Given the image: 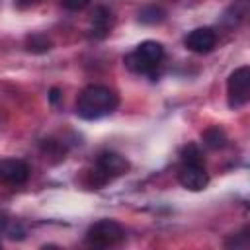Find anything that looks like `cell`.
Listing matches in <instances>:
<instances>
[{"label":"cell","instance_id":"cell-1","mask_svg":"<svg viewBox=\"0 0 250 250\" xmlns=\"http://www.w3.org/2000/svg\"><path fill=\"white\" fill-rule=\"evenodd\" d=\"M119 105V96L107 88V86H100V84H92L86 86L78 100H76V113L82 119L94 121V119H102L109 113H113Z\"/></svg>","mask_w":250,"mask_h":250},{"label":"cell","instance_id":"cell-2","mask_svg":"<svg viewBox=\"0 0 250 250\" xmlns=\"http://www.w3.org/2000/svg\"><path fill=\"white\" fill-rule=\"evenodd\" d=\"M162 59H164V47L158 41L148 39V41H143L141 45H137V49L125 57V66L135 74L154 76Z\"/></svg>","mask_w":250,"mask_h":250},{"label":"cell","instance_id":"cell-3","mask_svg":"<svg viewBox=\"0 0 250 250\" xmlns=\"http://www.w3.org/2000/svg\"><path fill=\"white\" fill-rule=\"evenodd\" d=\"M127 170H129V162H127L121 154L111 152V150L102 152V154L98 156V160H96L92 172H90V184H92L94 188H102V186H105L107 182H111L113 178L123 176Z\"/></svg>","mask_w":250,"mask_h":250},{"label":"cell","instance_id":"cell-4","mask_svg":"<svg viewBox=\"0 0 250 250\" xmlns=\"http://www.w3.org/2000/svg\"><path fill=\"white\" fill-rule=\"evenodd\" d=\"M123 238H125L123 227H121L117 221H111V219L96 221V223L88 229V232H86V242H88L90 246H96V248H109V246H115V244H119Z\"/></svg>","mask_w":250,"mask_h":250},{"label":"cell","instance_id":"cell-5","mask_svg":"<svg viewBox=\"0 0 250 250\" xmlns=\"http://www.w3.org/2000/svg\"><path fill=\"white\" fill-rule=\"evenodd\" d=\"M227 96H229V105L232 109L246 105V102L250 100V68L248 66H238L236 70L230 72L227 82Z\"/></svg>","mask_w":250,"mask_h":250},{"label":"cell","instance_id":"cell-6","mask_svg":"<svg viewBox=\"0 0 250 250\" xmlns=\"http://www.w3.org/2000/svg\"><path fill=\"white\" fill-rule=\"evenodd\" d=\"M178 182L189 191H201L209 182L203 162H182L178 170Z\"/></svg>","mask_w":250,"mask_h":250},{"label":"cell","instance_id":"cell-7","mask_svg":"<svg viewBox=\"0 0 250 250\" xmlns=\"http://www.w3.org/2000/svg\"><path fill=\"white\" fill-rule=\"evenodd\" d=\"M184 43H186V47L189 51L203 55V53L213 51V47L217 43V35H215V31L211 27H197V29H191L186 35Z\"/></svg>","mask_w":250,"mask_h":250},{"label":"cell","instance_id":"cell-8","mask_svg":"<svg viewBox=\"0 0 250 250\" xmlns=\"http://www.w3.org/2000/svg\"><path fill=\"white\" fill-rule=\"evenodd\" d=\"M29 178V168L18 158H0V180L6 184H23Z\"/></svg>","mask_w":250,"mask_h":250},{"label":"cell","instance_id":"cell-9","mask_svg":"<svg viewBox=\"0 0 250 250\" xmlns=\"http://www.w3.org/2000/svg\"><path fill=\"white\" fill-rule=\"evenodd\" d=\"M113 27V14L109 8L105 6H98L92 14V35L102 39L109 33V29Z\"/></svg>","mask_w":250,"mask_h":250},{"label":"cell","instance_id":"cell-10","mask_svg":"<svg viewBox=\"0 0 250 250\" xmlns=\"http://www.w3.org/2000/svg\"><path fill=\"white\" fill-rule=\"evenodd\" d=\"M203 143H205V146L217 150V148H223L227 145V135L221 127H209L203 131Z\"/></svg>","mask_w":250,"mask_h":250},{"label":"cell","instance_id":"cell-11","mask_svg":"<svg viewBox=\"0 0 250 250\" xmlns=\"http://www.w3.org/2000/svg\"><path fill=\"white\" fill-rule=\"evenodd\" d=\"M164 10L150 4V6H145L139 10V21L141 23H146V25H154V23H160L164 20Z\"/></svg>","mask_w":250,"mask_h":250},{"label":"cell","instance_id":"cell-12","mask_svg":"<svg viewBox=\"0 0 250 250\" xmlns=\"http://www.w3.org/2000/svg\"><path fill=\"white\" fill-rule=\"evenodd\" d=\"M25 47L29 53H47L51 49V39L43 33H31L25 39Z\"/></svg>","mask_w":250,"mask_h":250},{"label":"cell","instance_id":"cell-13","mask_svg":"<svg viewBox=\"0 0 250 250\" xmlns=\"http://www.w3.org/2000/svg\"><path fill=\"white\" fill-rule=\"evenodd\" d=\"M182 162H203L201 160V150L195 145H188L182 150Z\"/></svg>","mask_w":250,"mask_h":250},{"label":"cell","instance_id":"cell-14","mask_svg":"<svg viewBox=\"0 0 250 250\" xmlns=\"http://www.w3.org/2000/svg\"><path fill=\"white\" fill-rule=\"evenodd\" d=\"M6 234H8L10 238H23L25 229H23L20 223H10V225L6 227Z\"/></svg>","mask_w":250,"mask_h":250},{"label":"cell","instance_id":"cell-15","mask_svg":"<svg viewBox=\"0 0 250 250\" xmlns=\"http://www.w3.org/2000/svg\"><path fill=\"white\" fill-rule=\"evenodd\" d=\"M61 4L66 8V10H72V12H78V10H84L90 0H61Z\"/></svg>","mask_w":250,"mask_h":250},{"label":"cell","instance_id":"cell-16","mask_svg":"<svg viewBox=\"0 0 250 250\" xmlns=\"http://www.w3.org/2000/svg\"><path fill=\"white\" fill-rule=\"evenodd\" d=\"M49 98H51V102L55 104V102H57V98H59V90H57V88H53V90H51V96H49Z\"/></svg>","mask_w":250,"mask_h":250},{"label":"cell","instance_id":"cell-17","mask_svg":"<svg viewBox=\"0 0 250 250\" xmlns=\"http://www.w3.org/2000/svg\"><path fill=\"white\" fill-rule=\"evenodd\" d=\"M0 246H2V240H0Z\"/></svg>","mask_w":250,"mask_h":250}]
</instances>
